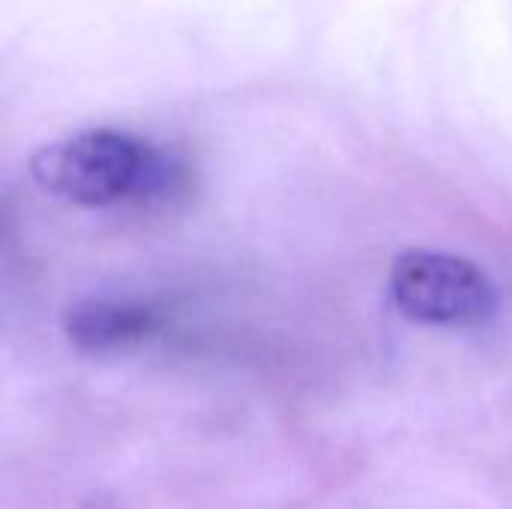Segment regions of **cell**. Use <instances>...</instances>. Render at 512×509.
Returning a JSON list of instances; mask_svg holds the SVG:
<instances>
[{
	"label": "cell",
	"instance_id": "3",
	"mask_svg": "<svg viewBox=\"0 0 512 509\" xmlns=\"http://www.w3.org/2000/svg\"><path fill=\"white\" fill-rule=\"evenodd\" d=\"M69 342L90 354L132 348L159 330V315L129 300H81L63 315Z\"/></svg>",
	"mask_w": 512,
	"mask_h": 509
},
{
	"label": "cell",
	"instance_id": "2",
	"mask_svg": "<svg viewBox=\"0 0 512 509\" xmlns=\"http://www.w3.org/2000/svg\"><path fill=\"white\" fill-rule=\"evenodd\" d=\"M396 309L429 327H483L498 315V285L462 255L408 249L390 267Z\"/></svg>",
	"mask_w": 512,
	"mask_h": 509
},
{
	"label": "cell",
	"instance_id": "1",
	"mask_svg": "<svg viewBox=\"0 0 512 509\" xmlns=\"http://www.w3.org/2000/svg\"><path fill=\"white\" fill-rule=\"evenodd\" d=\"M30 177L66 204L114 207L171 198L183 186V165L129 132L84 129L39 147L30 159Z\"/></svg>",
	"mask_w": 512,
	"mask_h": 509
}]
</instances>
